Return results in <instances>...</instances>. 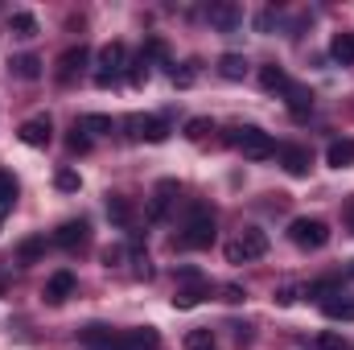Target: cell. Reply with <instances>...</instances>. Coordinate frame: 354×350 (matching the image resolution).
Listing matches in <instances>:
<instances>
[{
  "mask_svg": "<svg viewBox=\"0 0 354 350\" xmlns=\"http://www.w3.org/2000/svg\"><path fill=\"white\" fill-rule=\"evenodd\" d=\"M227 140H231V145H235L248 161H268V157L276 153V140L268 136L264 128H235Z\"/></svg>",
  "mask_w": 354,
  "mask_h": 350,
  "instance_id": "obj_1",
  "label": "cell"
},
{
  "mask_svg": "<svg viewBox=\"0 0 354 350\" xmlns=\"http://www.w3.org/2000/svg\"><path fill=\"white\" fill-rule=\"evenodd\" d=\"M177 243H181V248H194V252L210 248V243H214V214L202 210V206H194V214H189L185 231L177 235Z\"/></svg>",
  "mask_w": 354,
  "mask_h": 350,
  "instance_id": "obj_2",
  "label": "cell"
},
{
  "mask_svg": "<svg viewBox=\"0 0 354 350\" xmlns=\"http://www.w3.org/2000/svg\"><path fill=\"white\" fill-rule=\"evenodd\" d=\"M288 239H292L297 248H305V252H317V248L330 243V227H326L322 219H292V223H288Z\"/></svg>",
  "mask_w": 354,
  "mask_h": 350,
  "instance_id": "obj_3",
  "label": "cell"
},
{
  "mask_svg": "<svg viewBox=\"0 0 354 350\" xmlns=\"http://www.w3.org/2000/svg\"><path fill=\"white\" fill-rule=\"evenodd\" d=\"M124 62H128L124 42L103 46V50H99V71H95V87H111V83H115V75L124 71Z\"/></svg>",
  "mask_w": 354,
  "mask_h": 350,
  "instance_id": "obj_4",
  "label": "cell"
},
{
  "mask_svg": "<svg viewBox=\"0 0 354 350\" xmlns=\"http://www.w3.org/2000/svg\"><path fill=\"white\" fill-rule=\"evenodd\" d=\"M124 128H128L132 140H149V145H161V140L169 136V124H165L161 116H128Z\"/></svg>",
  "mask_w": 354,
  "mask_h": 350,
  "instance_id": "obj_5",
  "label": "cell"
},
{
  "mask_svg": "<svg viewBox=\"0 0 354 350\" xmlns=\"http://www.w3.org/2000/svg\"><path fill=\"white\" fill-rule=\"evenodd\" d=\"M79 342L87 350H124V330H111V326L91 322V326L79 330Z\"/></svg>",
  "mask_w": 354,
  "mask_h": 350,
  "instance_id": "obj_6",
  "label": "cell"
},
{
  "mask_svg": "<svg viewBox=\"0 0 354 350\" xmlns=\"http://www.w3.org/2000/svg\"><path fill=\"white\" fill-rule=\"evenodd\" d=\"M17 136H21L29 149H46V145L54 140V124H50V116H33V120H25V124L17 128Z\"/></svg>",
  "mask_w": 354,
  "mask_h": 350,
  "instance_id": "obj_7",
  "label": "cell"
},
{
  "mask_svg": "<svg viewBox=\"0 0 354 350\" xmlns=\"http://www.w3.org/2000/svg\"><path fill=\"white\" fill-rule=\"evenodd\" d=\"M87 58H91L87 46H71V50L58 58V83H75V75L87 66Z\"/></svg>",
  "mask_w": 354,
  "mask_h": 350,
  "instance_id": "obj_8",
  "label": "cell"
},
{
  "mask_svg": "<svg viewBox=\"0 0 354 350\" xmlns=\"http://www.w3.org/2000/svg\"><path fill=\"white\" fill-rule=\"evenodd\" d=\"M280 161H284V169L292 177H305L309 165H313V153L305 145H280Z\"/></svg>",
  "mask_w": 354,
  "mask_h": 350,
  "instance_id": "obj_9",
  "label": "cell"
},
{
  "mask_svg": "<svg viewBox=\"0 0 354 350\" xmlns=\"http://www.w3.org/2000/svg\"><path fill=\"white\" fill-rule=\"evenodd\" d=\"M235 243H239L243 260H260V256H268V231H260V227H243Z\"/></svg>",
  "mask_w": 354,
  "mask_h": 350,
  "instance_id": "obj_10",
  "label": "cell"
},
{
  "mask_svg": "<svg viewBox=\"0 0 354 350\" xmlns=\"http://www.w3.org/2000/svg\"><path fill=\"white\" fill-rule=\"evenodd\" d=\"M206 17H210V25H214V29H223V33L239 29V21H243L239 4H227V0H223V4H210V12H206Z\"/></svg>",
  "mask_w": 354,
  "mask_h": 350,
  "instance_id": "obj_11",
  "label": "cell"
},
{
  "mask_svg": "<svg viewBox=\"0 0 354 350\" xmlns=\"http://www.w3.org/2000/svg\"><path fill=\"white\" fill-rule=\"evenodd\" d=\"M83 239H87V223H83V219H71V223H62V227L54 231V243H58V248H71V252H75Z\"/></svg>",
  "mask_w": 354,
  "mask_h": 350,
  "instance_id": "obj_12",
  "label": "cell"
},
{
  "mask_svg": "<svg viewBox=\"0 0 354 350\" xmlns=\"http://www.w3.org/2000/svg\"><path fill=\"white\" fill-rule=\"evenodd\" d=\"M71 293H75V276H71V272H54V276L46 280V301H50V305H62Z\"/></svg>",
  "mask_w": 354,
  "mask_h": 350,
  "instance_id": "obj_13",
  "label": "cell"
},
{
  "mask_svg": "<svg viewBox=\"0 0 354 350\" xmlns=\"http://www.w3.org/2000/svg\"><path fill=\"white\" fill-rule=\"evenodd\" d=\"M326 165L330 169H351L354 165V140H334L326 149Z\"/></svg>",
  "mask_w": 354,
  "mask_h": 350,
  "instance_id": "obj_14",
  "label": "cell"
},
{
  "mask_svg": "<svg viewBox=\"0 0 354 350\" xmlns=\"http://www.w3.org/2000/svg\"><path fill=\"white\" fill-rule=\"evenodd\" d=\"M157 330L153 326H140V330H124V350H157Z\"/></svg>",
  "mask_w": 354,
  "mask_h": 350,
  "instance_id": "obj_15",
  "label": "cell"
},
{
  "mask_svg": "<svg viewBox=\"0 0 354 350\" xmlns=\"http://www.w3.org/2000/svg\"><path fill=\"white\" fill-rule=\"evenodd\" d=\"M284 95H288V111H292L297 120H305V116L313 111V91H309V87H292V83H288Z\"/></svg>",
  "mask_w": 354,
  "mask_h": 350,
  "instance_id": "obj_16",
  "label": "cell"
},
{
  "mask_svg": "<svg viewBox=\"0 0 354 350\" xmlns=\"http://www.w3.org/2000/svg\"><path fill=\"white\" fill-rule=\"evenodd\" d=\"M8 66H12V75H17V79H25V83L41 79V58H37V54H17Z\"/></svg>",
  "mask_w": 354,
  "mask_h": 350,
  "instance_id": "obj_17",
  "label": "cell"
},
{
  "mask_svg": "<svg viewBox=\"0 0 354 350\" xmlns=\"http://www.w3.org/2000/svg\"><path fill=\"white\" fill-rule=\"evenodd\" d=\"M260 87H264L268 95H284V91H288V75H284V66H276V62L264 66V71H260Z\"/></svg>",
  "mask_w": 354,
  "mask_h": 350,
  "instance_id": "obj_18",
  "label": "cell"
},
{
  "mask_svg": "<svg viewBox=\"0 0 354 350\" xmlns=\"http://www.w3.org/2000/svg\"><path fill=\"white\" fill-rule=\"evenodd\" d=\"M177 194V181H161L157 185V194H153V206H149V219H165V210H169V202H174Z\"/></svg>",
  "mask_w": 354,
  "mask_h": 350,
  "instance_id": "obj_19",
  "label": "cell"
},
{
  "mask_svg": "<svg viewBox=\"0 0 354 350\" xmlns=\"http://www.w3.org/2000/svg\"><path fill=\"white\" fill-rule=\"evenodd\" d=\"M107 219L120 223V227H128L132 223V202L124 194H107Z\"/></svg>",
  "mask_w": 354,
  "mask_h": 350,
  "instance_id": "obj_20",
  "label": "cell"
},
{
  "mask_svg": "<svg viewBox=\"0 0 354 350\" xmlns=\"http://www.w3.org/2000/svg\"><path fill=\"white\" fill-rule=\"evenodd\" d=\"M330 54H334V62L351 66V62H354V33H334V42H330Z\"/></svg>",
  "mask_w": 354,
  "mask_h": 350,
  "instance_id": "obj_21",
  "label": "cell"
},
{
  "mask_svg": "<svg viewBox=\"0 0 354 350\" xmlns=\"http://www.w3.org/2000/svg\"><path fill=\"white\" fill-rule=\"evenodd\" d=\"M218 75L231 79V83H239V79L248 75V62H243L239 54H223V58H218Z\"/></svg>",
  "mask_w": 354,
  "mask_h": 350,
  "instance_id": "obj_22",
  "label": "cell"
},
{
  "mask_svg": "<svg viewBox=\"0 0 354 350\" xmlns=\"http://www.w3.org/2000/svg\"><path fill=\"white\" fill-rule=\"evenodd\" d=\"M79 128H83V132H95V136H111V132H115L111 116H99V111H91V116H83V120H79Z\"/></svg>",
  "mask_w": 354,
  "mask_h": 350,
  "instance_id": "obj_23",
  "label": "cell"
},
{
  "mask_svg": "<svg viewBox=\"0 0 354 350\" xmlns=\"http://www.w3.org/2000/svg\"><path fill=\"white\" fill-rule=\"evenodd\" d=\"M202 297H206V284H202V280H189V288H181V293H177L174 305H177V309H194Z\"/></svg>",
  "mask_w": 354,
  "mask_h": 350,
  "instance_id": "obj_24",
  "label": "cell"
},
{
  "mask_svg": "<svg viewBox=\"0 0 354 350\" xmlns=\"http://www.w3.org/2000/svg\"><path fill=\"white\" fill-rule=\"evenodd\" d=\"M12 202H17V181H12L8 169H0V219L12 210Z\"/></svg>",
  "mask_w": 354,
  "mask_h": 350,
  "instance_id": "obj_25",
  "label": "cell"
},
{
  "mask_svg": "<svg viewBox=\"0 0 354 350\" xmlns=\"http://www.w3.org/2000/svg\"><path fill=\"white\" fill-rule=\"evenodd\" d=\"M8 29H12V37H33L37 33V17L33 12H12Z\"/></svg>",
  "mask_w": 354,
  "mask_h": 350,
  "instance_id": "obj_26",
  "label": "cell"
},
{
  "mask_svg": "<svg viewBox=\"0 0 354 350\" xmlns=\"http://www.w3.org/2000/svg\"><path fill=\"white\" fill-rule=\"evenodd\" d=\"M41 252H46V239H41V235H33V239H25V243L17 248V260H21V264H37V260H41Z\"/></svg>",
  "mask_w": 354,
  "mask_h": 350,
  "instance_id": "obj_27",
  "label": "cell"
},
{
  "mask_svg": "<svg viewBox=\"0 0 354 350\" xmlns=\"http://www.w3.org/2000/svg\"><path fill=\"white\" fill-rule=\"evenodd\" d=\"M198 66H202V62H194V58H189V62L174 66L169 75H174V83H177V87H194V83H198Z\"/></svg>",
  "mask_w": 354,
  "mask_h": 350,
  "instance_id": "obj_28",
  "label": "cell"
},
{
  "mask_svg": "<svg viewBox=\"0 0 354 350\" xmlns=\"http://www.w3.org/2000/svg\"><path fill=\"white\" fill-rule=\"evenodd\" d=\"M54 185H58L62 194H79V190H83V177L75 174V169H58V177H54Z\"/></svg>",
  "mask_w": 354,
  "mask_h": 350,
  "instance_id": "obj_29",
  "label": "cell"
},
{
  "mask_svg": "<svg viewBox=\"0 0 354 350\" xmlns=\"http://www.w3.org/2000/svg\"><path fill=\"white\" fill-rule=\"evenodd\" d=\"M322 309H326V317H338V322H354V301H326Z\"/></svg>",
  "mask_w": 354,
  "mask_h": 350,
  "instance_id": "obj_30",
  "label": "cell"
},
{
  "mask_svg": "<svg viewBox=\"0 0 354 350\" xmlns=\"http://www.w3.org/2000/svg\"><path fill=\"white\" fill-rule=\"evenodd\" d=\"M210 132H214V124H210L206 116H194V120L185 124V136H189V140H206Z\"/></svg>",
  "mask_w": 354,
  "mask_h": 350,
  "instance_id": "obj_31",
  "label": "cell"
},
{
  "mask_svg": "<svg viewBox=\"0 0 354 350\" xmlns=\"http://www.w3.org/2000/svg\"><path fill=\"white\" fill-rule=\"evenodd\" d=\"M185 350H214V334L210 330H189L185 334Z\"/></svg>",
  "mask_w": 354,
  "mask_h": 350,
  "instance_id": "obj_32",
  "label": "cell"
},
{
  "mask_svg": "<svg viewBox=\"0 0 354 350\" xmlns=\"http://www.w3.org/2000/svg\"><path fill=\"white\" fill-rule=\"evenodd\" d=\"M334 293H338V284H334V280H313V284L305 288V297H322V305H326V301H334Z\"/></svg>",
  "mask_w": 354,
  "mask_h": 350,
  "instance_id": "obj_33",
  "label": "cell"
},
{
  "mask_svg": "<svg viewBox=\"0 0 354 350\" xmlns=\"http://www.w3.org/2000/svg\"><path fill=\"white\" fill-rule=\"evenodd\" d=\"M313 350H346V338H342V334H334V330H326V334H317V338H313Z\"/></svg>",
  "mask_w": 354,
  "mask_h": 350,
  "instance_id": "obj_34",
  "label": "cell"
},
{
  "mask_svg": "<svg viewBox=\"0 0 354 350\" xmlns=\"http://www.w3.org/2000/svg\"><path fill=\"white\" fill-rule=\"evenodd\" d=\"M165 54H169V50H165V42H161V37H149V46L140 50V58H145L149 66H153V58H157V62H165Z\"/></svg>",
  "mask_w": 354,
  "mask_h": 350,
  "instance_id": "obj_35",
  "label": "cell"
},
{
  "mask_svg": "<svg viewBox=\"0 0 354 350\" xmlns=\"http://www.w3.org/2000/svg\"><path fill=\"white\" fill-rule=\"evenodd\" d=\"M128 83H132V87H145V83H149V62H145V58H136V62H132Z\"/></svg>",
  "mask_w": 354,
  "mask_h": 350,
  "instance_id": "obj_36",
  "label": "cell"
},
{
  "mask_svg": "<svg viewBox=\"0 0 354 350\" xmlns=\"http://www.w3.org/2000/svg\"><path fill=\"white\" fill-rule=\"evenodd\" d=\"M66 149H71V153H87V149H91V136L83 132V128H79V124H75V132H71V140H66Z\"/></svg>",
  "mask_w": 354,
  "mask_h": 350,
  "instance_id": "obj_37",
  "label": "cell"
},
{
  "mask_svg": "<svg viewBox=\"0 0 354 350\" xmlns=\"http://www.w3.org/2000/svg\"><path fill=\"white\" fill-rule=\"evenodd\" d=\"M256 29H260V33H272V29H276V8L256 12Z\"/></svg>",
  "mask_w": 354,
  "mask_h": 350,
  "instance_id": "obj_38",
  "label": "cell"
},
{
  "mask_svg": "<svg viewBox=\"0 0 354 350\" xmlns=\"http://www.w3.org/2000/svg\"><path fill=\"white\" fill-rule=\"evenodd\" d=\"M103 264H107V268L124 264V248H103Z\"/></svg>",
  "mask_w": 354,
  "mask_h": 350,
  "instance_id": "obj_39",
  "label": "cell"
},
{
  "mask_svg": "<svg viewBox=\"0 0 354 350\" xmlns=\"http://www.w3.org/2000/svg\"><path fill=\"white\" fill-rule=\"evenodd\" d=\"M235 330V342L239 347H252V326H231Z\"/></svg>",
  "mask_w": 354,
  "mask_h": 350,
  "instance_id": "obj_40",
  "label": "cell"
},
{
  "mask_svg": "<svg viewBox=\"0 0 354 350\" xmlns=\"http://www.w3.org/2000/svg\"><path fill=\"white\" fill-rule=\"evenodd\" d=\"M292 301H297V288H292V284H288V288H280V293H276V305H292Z\"/></svg>",
  "mask_w": 354,
  "mask_h": 350,
  "instance_id": "obj_41",
  "label": "cell"
},
{
  "mask_svg": "<svg viewBox=\"0 0 354 350\" xmlns=\"http://www.w3.org/2000/svg\"><path fill=\"white\" fill-rule=\"evenodd\" d=\"M223 301H243V288H239V284H227V288H223Z\"/></svg>",
  "mask_w": 354,
  "mask_h": 350,
  "instance_id": "obj_42",
  "label": "cell"
},
{
  "mask_svg": "<svg viewBox=\"0 0 354 350\" xmlns=\"http://www.w3.org/2000/svg\"><path fill=\"white\" fill-rule=\"evenodd\" d=\"M227 260H231V264H243V252H239V243H227Z\"/></svg>",
  "mask_w": 354,
  "mask_h": 350,
  "instance_id": "obj_43",
  "label": "cell"
},
{
  "mask_svg": "<svg viewBox=\"0 0 354 350\" xmlns=\"http://www.w3.org/2000/svg\"><path fill=\"white\" fill-rule=\"evenodd\" d=\"M342 219H346V231L354 235V198L346 202V210H342Z\"/></svg>",
  "mask_w": 354,
  "mask_h": 350,
  "instance_id": "obj_44",
  "label": "cell"
},
{
  "mask_svg": "<svg viewBox=\"0 0 354 350\" xmlns=\"http://www.w3.org/2000/svg\"><path fill=\"white\" fill-rule=\"evenodd\" d=\"M4 288H8V280H4V276H0V293H4Z\"/></svg>",
  "mask_w": 354,
  "mask_h": 350,
  "instance_id": "obj_45",
  "label": "cell"
},
{
  "mask_svg": "<svg viewBox=\"0 0 354 350\" xmlns=\"http://www.w3.org/2000/svg\"><path fill=\"white\" fill-rule=\"evenodd\" d=\"M351 276H354V264H351Z\"/></svg>",
  "mask_w": 354,
  "mask_h": 350,
  "instance_id": "obj_46",
  "label": "cell"
}]
</instances>
